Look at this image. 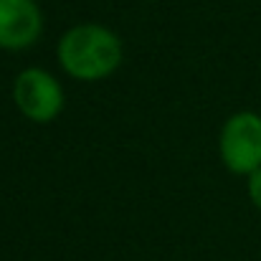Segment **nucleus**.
Listing matches in <instances>:
<instances>
[{"label": "nucleus", "mask_w": 261, "mask_h": 261, "mask_svg": "<svg viewBox=\"0 0 261 261\" xmlns=\"http://www.w3.org/2000/svg\"><path fill=\"white\" fill-rule=\"evenodd\" d=\"M56 56L69 76L99 82L122 64V41L99 23H79L61 36Z\"/></svg>", "instance_id": "f257e3e1"}, {"label": "nucleus", "mask_w": 261, "mask_h": 261, "mask_svg": "<svg viewBox=\"0 0 261 261\" xmlns=\"http://www.w3.org/2000/svg\"><path fill=\"white\" fill-rule=\"evenodd\" d=\"M43 15L36 0H0V48L23 51L38 41Z\"/></svg>", "instance_id": "20e7f679"}, {"label": "nucleus", "mask_w": 261, "mask_h": 261, "mask_svg": "<svg viewBox=\"0 0 261 261\" xmlns=\"http://www.w3.org/2000/svg\"><path fill=\"white\" fill-rule=\"evenodd\" d=\"M223 165L236 175H251L261 168V114L239 112L226 119L218 140Z\"/></svg>", "instance_id": "f03ea898"}, {"label": "nucleus", "mask_w": 261, "mask_h": 261, "mask_svg": "<svg viewBox=\"0 0 261 261\" xmlns=\"http://www.w3.org/2000/svg\"><path fill=\"white\" fill-rule=\"evenodd\" d=\"M249 198H251V203L261 211V168L256 173L249 175Z\"/></svg>", "instance_id": "39448f33"}, {"label": "nucleus", "mask_w": 261, "mask_h": 261, "mask_svg": "<svg viewBox=\"0 0 261 261\" xmlns=\"http://www.w3.org/2000/svg\"><path fill=\"white\" fill-rule=\"evenodd\" d=\"M13 99L31 122H51L61 114L64 109V89L43 69H25L18 74L15 87H13Z\"/></svg>", "instance_id": "7ed1b4c3"}]
</instances>
